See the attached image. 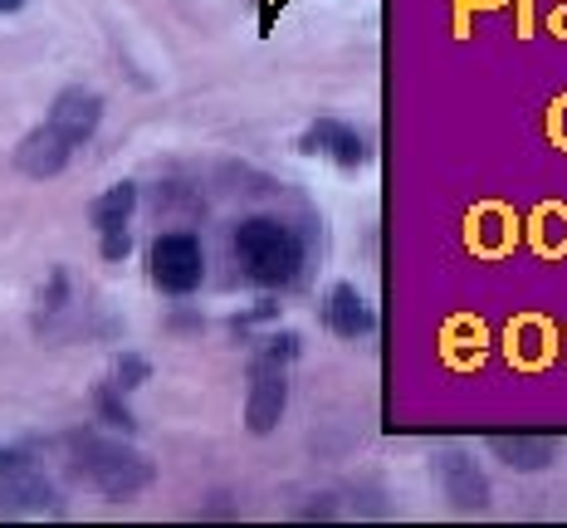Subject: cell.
I'll use <instances>...</instances> for the list:
<instances>
[{
    "label": "cell",
    "mask_w": 567,
    "mask_h": 528,
    "mask_svg": "<svg viewBox=\"0 0 567 528\" xmlns=\"http://www.w3.org/2000/svg\"><path fill=\"white\" fill-rule=\"evenodd\" d=\"M103 123V99L84 84H69L54 93L50 103V117H44L34 133L20 137L16 147V172L30 176V182H50L74 162V152L99 133Z\"/></svg>",
    "instance_id": "6da1fadb"
},
{
    "label": "cell",
    "mask_w": 567,
    "mask_h": 528,
    "mask_svg": "<svg viewBox=\"0 0 567 528\" xmlns=\"http://www.w3.org/2000/svg\"><path fill=\"white\" fill-rule=\"evenodd\" d=\"M69 475L99 499L127 504L157 479V465L127 441H113L103 431H74L69 436Z\"/></svg>",
    "instance_id": "7a4b0ae2"
},
{
    "label": "cell",
    "mask_w": 567,
    "mask_h": 528,
    "mask_svg": "<svg viewBox=\"0 0 567 528\" xmlns=\"http://www.w3.org/2000/svg\"><path fill=\"white\" fill-rule=\"evenodd\" d=\"M240 275L259 289H289L303 275V240L275 216H245L230 235Z\"/></svg>",
    "instance_id": "3957f363"
},
{
    "label": "cell",
    "mask_w": 567,
    "mask_h": 528,
    "mask_svg": "<svg viewBox=\"0 0 567 528\" xmlns=\"http://www.w3.org/2000/svg\"><path fill=\"white\" fill-rule=\"evenodd\" d=\"M147 275L167 299H192L206 279V245L196 230H162L147 245Z\"/></svg>",
    "instance_id": "277c9868"
},
{
    "label": "cell",
    "mask_w": 567,
    "mask_h": 528,
    "mask_svg": "<svg viewBox=\"0 0 567 528\" xmlns=\"http://www.w3.org/2000/svg\"><path fill=\"white\" fill-rule=\"evenodd\" d=\"M54 509H59V489L34 455L16 465H0V519H30V514H54Z\"/></svg>",
    "instance_id": "5b68a950"
},
{
    "label": "cell",
    "mask_w": 567,
    "mask_h": 528,
    "mask_svg": "<svg viewBox=\"0 0 567 528\" xmlns=\"http://www.w3.org/2000/svg\"><path fill=\"white\" fill-rule=\"evenodd\" d=\"M435 485L455 514H484L489 509V475L465 445H445L435 455Z\"/></svg>",
    "instance_id": "8992f818"
},
{
    "label": "cell",
    "mask_w": 567,
    "mask_h": 528,
    "mask_svg": "<svg viewBox=\"0 0 567 528\" xmlns=\"http://www.w3.org/2000/svg\"><path fill=\"white\" fill-rule=\"evenodd\" d=\"M284 406H289L284 367L269 362V358H255L250 382H245V431H250V436H269V431L284 421Z\"/></svg>",
    "instance_id": "52a82bcc"
},
{
    "label": "cell",
    "mask_w": 567,
    "mask_h": 528,
    "mask_svg": "<svg viewBox=\"0 0 567 528\" xmlns=\"http://www.w3.org/2000/svg\"><path fill=\"white\" fill-rule=\"evenodd\" d=\"M299 147L309 152V157H328L338 172H362L372 157L368 137H362L352 123H342V117H318L309 133L299 137Z\"/></svg>",
    "instance_id": "ba28073f"
},
{
    "label": "cell",
    "mask_w": 567,
    "mask_h": 528,
    "mask_svg": "<svg viewBox=\"0 0 567 528\" xmlns=\"http://www.w3.org/2000/svg\"><path fill=\"white\" fill-rule=\"evenodd\" d=\"M323 323L342 343H362V338L377 333V309L358 284H333L328 289V303H323Z\"/></svg>",
    "instance_id": "9c48e42d"
},
{
    "label": "cell",
    "mask_w": 567,
    "mask_h": 528,
    "mask_svg": "<svg viewBox=\"0 0 567 528\" xmlns=\"http://www.w3.org/2000/svg\"><path fill=\"white\" fill-rule=\"evenodd\" d=\"M489 455L504 469L534 475V469H548L553 460H558V436H538V431H494Z\"/></svg>",
    "instance_id": "30bf717a"
},
{
    "label": "cell",
    "mask_w": 567,
    "mask_h": 528,
    "mask_svg": "<svg viewBox=\"0 0 567 528\" xmlns=\"http://www.w3.org/2000/svg\"><path fill=\"white\" fill-rule=\"evenodd\" d=\"M137 201H142L137 182H113L109 191H103L99 201L89 206V226L99 230V240H103V235H133Z\"/></svg>",
    "instance_id": "8fae6325"
},
{
    "label": "cell",
    "mask_w": 567,
    "mask_h": 528,
    "mask_svg": "<svg viewBox=\"0 0 567 528\" xmlns=\"http://www.w3.org/2000/svg\"><path fill=\"white\" fill-rule=\"evenodd\" d=\"M93 411H99L103 426L123 431V436H133V431H137V416H133V406L123 402V386H117V382H109V386H99V392H93Z\"/></svg>",
    "instance_id": "7c38bea8"
},
{
    "label": "cell",
    "mask_w": 567,
    "mask_h": 528,
    "mask_svg": "<svg viewBox=\"0 0 567 528\" xmlns=\"http://www.w3.org/2000/svg\"><path fill=\"white\" fill-rule=\"evenodd\" d=\"M259 358H269V362H279V367H289V362L303 358V338H299V333H275V338H265Z\"/></svg>",
    "instance_id": "4fadbf2b"
},
{
    "label": "cell",
    "mask_w": 567,
    "mask_h": 528,
    "mask_svg": "<svg viewBox=\"0 0 567 528\" xmlns=\"http://www.w3.org/2000/svg\"><path fill=\"white\" fill-rule=\"evenodd\" d=\"M147 377H152V362L147 358H133V352H127V358L117 362V372H113V382L123 386V392H137Z\"/></svg>",
    "instance_id": "5bb4252c"
},
{
    "label": "cell",
    "mask_w": 567,
    "mask_h": 528,
    "mask_svg": "<svg viewBox=\"0 0 567 528\" xmlns=\"http://www.w3.org/2000/svg\"><path fill=\"white\" fill-rule=\"evenodd\" d=\"M20 6H25V0H0V15H16Z\"/></svg>",
    "instance_id": "9a60e30c"
}]
</instances>
